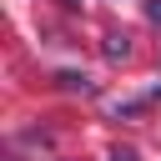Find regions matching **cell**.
Wrapping results in <instances>:
<instances>
[{
	"instance_id": "cell-1",
	"label": "cell",
	"mask_w": 161,
	"mask_h": 161,
	"mask_svg": "<svg viewBox=\"0 0 161 161\" xmlns=\"http://www.w3.org/2000/svg\"><path fill=\"white\" fill-rule=\"evenodd\" d=\"M101 50H106V60H126V55H131V35H106Z\"/></svg>"
},
{
	"instance_id": "cell-2",
	"label": "cell",
	"mask_w": 161,
	"mask_h": 161,
	"mask_svg": "<svg viewBox=\"0 0 161 161\" xmlns=\"http://www.w3.org/2000/svg\"><path fill=\"white\" fill-rule=\"evenodd\" d=\"M55 80H60V86H65V91H91V80H86V75H80V70H60V75H55Z\"/></svg>"
},
{
	"instance_id": "cell-3",
	"label": "cell",
	"mask_w": 161,
	"mask_h": 161,
	"mask_svg": "<svg viewBox=\"0 0 161 161\" xmlns=\"http://www.w3.org/2000/svg\"><path fill=\"white\" fill-rule=\"evenodd\" d=\"M146 15H151V25H161V0H151V5H146Z\"/></svg>"
},
{
	"instance_id": "cell-4",
	"label": "cell",
	"mask_w": 161,
	"mask_h": 161,
	"mask_svg": "<svg viewBox=\"0 0 161 161\" xmlns=\"http://www.w3.org/2000/svg\"><path fill=\"white\" fill-rule=\"evenodd\" d=\"M65 5H80V0H65Z\"/></svg>"
}]
</instances>
